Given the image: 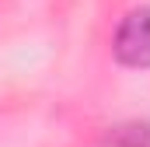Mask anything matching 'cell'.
Instances as JSON below:
<instances>
[{
  "mask_svg": "<svg viewBox=\"0 0 150 147\" xmlns=\"http://www.w3.org/2000/svg\"><path fill=\"white\" fill-rule=\"evenodd\" d=\"M112 49L122 67H150V7H136L122 18Z\"/></svg>",
  "mask_w": 150,
  "mask_h": 147,
  "instance_id": "cell-1",
  "label": "cell"
},
{
  "mask_svg": "<svg viewBox=\"0 0 150 147\" xmlns=\"http://www.w3.org/2000/svg\"><path fill=\"white\" fill-rule=\"evenodd\" d=\"M112 147H150V123H126L108 133Z\"/></svg>",
  "mask_w": 150,
  "mask_h": 147,
  "instance_id": "cell-2",
  "label": "cell"
}]
</instances>
